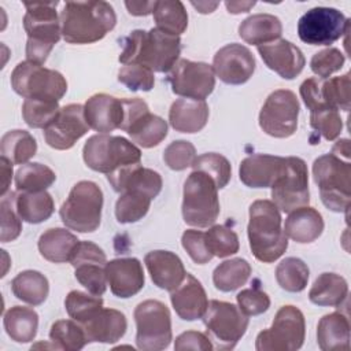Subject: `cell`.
<instances>
[{"label":"cell","mask_w":351,"mask_h":351,"mask_svg":"<svg viewBox=\"0 0 351 351\" xmlns=\"http://www.w3.org/2000/svg\"><path fill=\"white\" fill-rule=\"evenodd\" d=\"M317 341L322 351L350 348V321L347 315L335 311L324 315L317 326Z\"/></svg>","instance_id":"obj_30"},{"label":"cell","mask_w":351,"mask_h":351,"mask_svg":"<svg viewBox=\"0 0 351 351\" xmlns=\"http://www.w3.org/2000/svg\"><path fill=\"white\" fill-rule=\"evenodd\" d=\"M152 15L156 29L173 36L180 37L188 26V14L180 0L156 1Z\"/></svg>","instance_id":"obj_39"},{"label":"cell","mask_w":351,"mask_h":351,"mask_svg":"<svg viewBox=\"0 0 351 351\" xmlns=\"http://www.w3.org/2000/svg\"><path fill=\"white\" fill-rule=\"evenodd\" d=\"M202 318L208 337L219 350L234 348L248 328V317L229 302L210 300Z\"/></svg>","instance_id":"obj_12"},{"label":"cell","mask_w":351,"mask_h":351,"mask_svg":"<svg viewBox=\"0 0 351 351\" xmlns=\"http://www.w3.org/2000/svg\"><path fill=\"white\" fill-rule=\"evenodd\" d=\"M287 158L254 154L240 163V181L250 188H270L285 169Z\"/></svg>","instance_id":"obj_22"},{"label":"cell","mask_w":351,"mask_h":351,"mask_svg":"<svg viewBox=\"0 0 351 351\" xmlns=\"http://www.w3.org/2000/svg\"><path fill=\"white\" fill-rule=\"evenodd\" d=\"M81 325L88 343H115L126 333L128 329V321L123 313L104 307Z\"/></svg>","instance_id":"obj_27"},{"label":"cell","mask_w":351,"mask_h":351,"mask_svg":"<svg viewBox=\"0 0 351 351\" xmlns=\"http://www.w3.org/2000/svg\"><path fill=\"white\" fill-rule=\"evenodd\" d=\"M59 1L25 3L26 14L23 16V27L27 34L26 58L30 62L45 63L52 48L62 36L60 18L56 14Z\"/></svg>","instance_id":"obj_4"},{"label":"cell","mask_w":351,"mask_h":351,"mask_svg":"<svg viewBox=\"0 0 351 351\" xmlns=\"http://www.w3.org/2000/svg\"><path fill=\"white\" fill-rule=\"evenodd\" d=\"M332 154H335V155H343L346 159H348L350 158V140H347V138H343V140H339L336 144H335V147H333V149H332Z\"/></svg>","instance_id":"obj_62"},{"label":"cell","mask_w":351,"mask_h":351,"mask_svg":"<svg viewBox=\"0 0 351 351\" xmlns=\"http://www.w3.org/2000/svg\"><path fill=\"white\" fill-rule=\"evenodd\" d=\"M281 33V21L271 14H254L239 26V36L247 44L256 47L278 40Z\"/></svg>","instance_id":"obj_31"},{"label":"cell","mask_w":351,"mask_h":351,"mask_svg":"<svg viewBox=\"0 0 351 351\" xmlns=\"http://www.w3.org/2000/svg\"><path fill=\"white\" fill-rule=\"evenodd\" d=\"M308 276L307 265L295 256L282 259L276 267V280L288 292H302L307 285Z\"/></svg>","instance_id":"obj_44"},{"label":"cell","mask_w":351,"mask_h":351,"mask_svg":"<svg viewBox=\"0 0 351 351\" xmlns=\"http://www.w3.org/2000/svg\"><path fill=\"white\" fill-rule=\"evenodd\" d=\"M248 214L247 233L254 256L263 263L277 261L288 248L278 207L271 200H255Z\"/></svg>","instance_id":"obj_3"},{"label":"cell","mask_w":351,"mask_h":351,"mask_svg":"<svg viewBox=\"0 0 351 351\" xmlns=\"http://www.w3.org/2000/svg\"><path fill=\"white\" fill-rule=\"evenodd\" d=\"M70 263L74 267L77 281L88 289L89 293L101 296L107 289L104 251L92 241H78Z\"/></svg>","instance_id":"obj_17"},{"label":"cell","mask_w":351,"mask_h":351,"mask_svg":"<svg viewBox=\"0 0 351 351\" xmlns=\"http://www.w3.org/2000/svg\"><path fill=\"white\" fill-rule=\"evenodd\" d=\"M348 284L344 277L336 273H322L314 281L308 299L317 306L339 307L347 298Z\"/></svg>","instance_id":"obj_33"},{"label":"cell","mask_w":351,"mask_h":351,"mask_svg":"<svg viewBox=\"0 0 351 351\" xmlns=\"http://www.w3.org/2000/svg\"><path fill=\"white\" fill-rule=\"evenodd\" d=\"M346 62V56L337 48L329 47L317 52L310 60V69L318 78H329L330 74L339 71Z\"/></svg>","instance_id":"obj_54"},{"label":"cell","mask_w":351,"mask_h":351,"mask_svg":"<svg viewBox=\"0 0 351 351\" xmlns=\"http://www.w3.org/2000/svg\"><path fill=\"white\" fill-rule=\"evenodd\" d=\"M239 308L247 315H259L269 310L270 298L266 292H263L258 287H252L248 289H243L236 296Z\"/></svg>","instance_id":"obj_56"},{"label":"cell","mask_w":351,"mask_h":351,"mask_svg":"<svg viewBox=\"0 0 351 351\" xmlns=\"http://www.w3.org/2000/svg\"><path fill=\"white\" fill-rule=\"evenodd\" d=\"M271 188V202L282 213H291L299 207L308 206V170L302 158L287 156L285 169L274 181Z\"/></svg>","instance_id":"obj_14"},{"label":"cell","mask_w":351,"mask_h":351,"mask_svg":"<svg viewBox=\"0 0 351 351\" xmlns=\"http://www.w3.org/2000/svg\"><path fill=\"white\" fill-rule=\"evenodd\" d=\"M181 244L191 259L197 265H204L213 259V254L207 245L206 233L196 229H188L182 233Z\"/></svg>","instance_id":"obj_55"},{"label":"cell","mask_w":351,"mask_h":351,"mask_svg":"<svg viewBox=\"0 0 351 351\" xmlns=\"http://www.w3.org/2000/svg\"><path fill=\"white\" fill-rule=\"evenodd\" d=\"M106 277L111 292L122 299L138 293L145 282L144 270L137 258H117L107 262Z\"/></svg>","instance_id":"obj_21"},{"label":"cell","mask_w":351,"mask_h":351,"mask_svg":"<svg viewBox=\"0 0 351 351\" xmlns=\"http://www.w3.org/2000/svg\"><path fill=\"white\" fill-rule=\"evenodd\" d=\"M152 282L165 291H174L185 278L186 271L182 261L171 251L155 250L144 256Z\"/></svg>","instance_id":"obj_25"},{"label":"cell","mask_w":351,"mask_h":351,"mask_svg":"<svg viewBox=\"0 0 351 351\" xmlns=\"http://www.w3.org/2000/svg\"><path fill=\"white\" fill-rule=\"evenodd\" d=\"M256 1H225V5L230 14H241L248 12Z\"/></svg>","instance_id":"obj_60"},{"label":"cell","mask_w":351,"mask_h":351,"mask_svg":"<svg viewBox=\"0 0 351 351\" xmlns=\"http://www.w3.org/2000/svg\"><path fill=\"white\" fill-rule=\"evenodd\" d=\"M64 307L70 318L84 324L103 308V299L81 291H70L64 299Z\"/></svg>","instance_id":"obj_48"},{"label":"cell","mask_w":351,"mask_h":351,"mask_svg":"<svg viewBox=\"0 0 351 351\" xmlns=\"http://www.w3.org/2000/svg\"><path fill=\"white\" fill-rule=\"evenodd\" d=\"M126 133L137 145L143 148H152L167 136V122L148 111L134 121Z\"/></svg>","instance_id":"obj_38"},{"label":"cell","mask_w":351,"mask_h":351,"mask_svg":"<svg viewBox=\"0 0 351 351\" xmlns=\"http://www.w3.org/2000/svg\"><path fill=\"white\" fill-rule=\"evenodd\" d=\"M62 37L69 44H92L117 25L112 5L103 0L67 1L59 15Z\"/></svg>","instance_id":"obj_1"},{"label":"cell","mask_w":351,"mask_h":351,"mask_svg":"<svg viewBox=\"0 0 351 351\" xmlns=\"http://www.w3.org/2000/svg\"><path fill=\"white\" fill-rule=\"evenodd\" d=\"M251 276V265L243 258H233L219 263L213 273V282L222 292H232L244 285Z\"/></svg>","instance_id":"obj_40"},{"label":"cell","mask_w":351,"mask_h":351,"mask_svg":"<svg viewBox=\"0 0 351 351\" xmlns=\"http://www.w3.org/2000/svg\"><path fill=\"white\" fill-rule=\"evenodd\" d=\"M15 208L22 221L27 223H41L52 215L55 203L47 191L18 192Z\"/></svg>","instance_id":"obj_34"},{"label":"cell","mask_w":351,"mask_h":351,"mask_svg":"<svg viewBox=\"0 0 351 351\" xmlns=\"http://www.w3.org/2000/svg\"><path fill=\"white\" fill-rule=\"evenodd\" d=\"M56 180V174L47 165L32 162L21 165L15 173V186L18 192L47 191Z\"/></svg>","instance_id":"obj_41"},{"label":"cell","mask_w":351,"mask_h":351,"mask_svg":"<svg viewBox=\"0 0 351 351\" xmlns=\"http://www.w3.org/2000/svg\"><path fill=\"white\" fill-rule=\"evenodd\" d=\"M192 169L208 174L214 180L218 189L225 188L232 176L229 160L223 155L215 152H207L197 156L192 165Z\"/></svg>","instance_id":"obj_49"},{"label":"cell","mask_w":351,"mask_h":351,"mask_svg":"<svg viewBox=\"0 0 351 351\" xmlns=\"http://www.w3.org/2000/svg\"><path fill=\"white\" fill-rule=\"evenodd\" d=\"M84 114L90 129L108 134L121 128L123 118L122 99L107 93H96L84 104Z\"/></svg>","instance_id":"obj_23"},{"label":"cell","mask_w":351,"mask_h":351,"mask_svg":"<svg viewBox=\"0 0 351 351\" xmlns=\"http://www.w3.org/2000/svg\"><path fill=\"white\" fill-rule=\"evenodd\" d=\"M49 339L58 350L66 351H78L88 344L82 325L73 318L55 321L49 330Z\"/></svg>","instance_id":"obj_42"},{"label":"cell","mask_w":351,"mask_h":351,"mask_svg":"<svg viewBox=\"0 0 351 351\" xmlns=\"http://www.w3.org/2000/svg\"><path fill=\"white\" fill-rule=\"evenodd\" d=\"M171 304L181 319L195 321L207 310V293L197 278L186 273L184 281L170 292Z\"/></svg>","instance_id":"obj_26"},{"label":"cell","mask_w":351,"mask_h":351,"mask_svg":"<svg viewBox=\"0 0 351 351\" xmlns=\"http://www.w3.org/2000/svg\"><path fill=\"white\" fill-rule=\"evenodd\" d=\"M11 86L25 99L59 101L67 92V81L59 71L30 60L15 66L11 73Z\"/></svg>","instance_id":"obj_9"},{"label":"cell","mask_w":351,"mask_h":351,"mask_svg":"<svg viewBox=\"0 0 351 351\" xmlns=\"http://www.w3.org/2000/svg\"><path fill=\"white\" fill-rule=\"evenodd\" d=\"M152 197L140 191H125L115 203V217L119 223L140 221L149 210Z\"/></svg>","instance_id":"obj_43"},{"label":"cell","mask_w":351,"mask_h":351,"mask_svg":"<svg viewBox=\"0 0 351 351\" xmlns=\"http://www.w3.org/2000/svg\"><path fill=\"white\" fill-rule=\"evenodd\" d=\"M313 177L324 206L346 213L351 200V165L335 154H325L313 163Z\"/></svg>","instance_id":"obj_5"},{"label":"cell","mask_w":351,"mask_h":351,"mask_svg":"<svg viewBox=\"0 0 351 351\" xmlns=\"http://www.w3.org/2000/svg\"><path fill=\"white\" fill-rule=\"evenodd\" d=\"M125 5L130 15L145 16L154 12L156 1H125Z\"/></svg>","instance_id":"obj_58"},{"label":"cell","mask_w":351,"mask_h":351,"mask_svg":"<svg viewBox=\"0 0 351 351\" xmlns=\"http://www.w3.org/2000/svg\"><path fill=\"white\" fill-rule=\"evenodd\" d=\"M207 245L214 256L226 258L236 254L240 248L239 237L234 230L225 225H214L206 232Z\"/></svg>","instance_id":"obj_50"},{"label":"cell","mask_w":351,"mask_h":351,"mask_svg":"<svg viewBox=\"0 0 351 351\" xmlns=\"http://www.w3.org/2000/svg\"><path fill=\"white\" fill-rule=\"evenodd\" d=\"M0 167H1V192L0 195L4 196L8 192V186L12 178V163L5 159V158H0Z\"/></svg>","instance_id":"obj_59"},{"label":"cell","mask_w":351,"mask_h":351,"mask_svg":"<svg viewBox=\"0 0 351 351\" xmlns=\"http://www.w3.org/2000/svg\"><path fill=\"white\" fill-rule=\"evenodd\" d=\"M118 81L129 90L148 92L154 88V71L143 64H123L118 71Z\"/></svg>","instance_id":"obj_52"},{"label":"cell","mask_w":351,"mask_h":351,"mask_svg":"<svg viewBox=\"0 0 351 351\" xmlns=\"http://www.w3.org/2000/svg\"><path fill=\"white\" fill-rule=\"evenodd\" d=\"M324 230L322 215L313 207H299L291 213L285 219L284 233L288 239L307 244L317 240Z\"/></svg>","instance_id":"obj_29"},{"label":"cell","mask_w":351,"mask_h":351,"mask_svg":"<svg viewBox=\"0 0 351 351\" xmlns=\"http://www.w3.org/2000/svg\"><path fill=\"white\" fill-rule=\"evenodd\" d=\"M196 148L191 141L177 140L170 143L163 151L165 163L176 171L185 170L186 167H192L196 159Z\"/></svg>","instance_id":"obj_53"},{"label":"cell","mask_w":351,"mask_h":351,"mask_svg":"<svg viewBox=\"0 0 351 351\" xmlns=\"http://www.w3.org/2000/svg\"><path fill=\"white\" fill-rule=\"evenodd\" d=\"M3 325L11 340L29 343L37 335L38 314L30 307L14 306L5 311Z\"/></svg>","instance_id":"obj_35"},{"label":"cell","mask_w":351,"mask_h":351,"mask_svg":"<svg viewBox=\"0 0 351 351\" xmlns=\"http://www.w3.org/2000/svg\"><path fill=\"white\" fill-rule=\"evenodd\" d=\"M182 218L195 228L213 226L219 215L218 188L214 180L199 170H193L184 182Z\"/></svg>","instance_id":"obj_6"},{"label":"cell","mask_w":351,"mask_h":351,"mask_svg":"<svg viewBox=\"0 0 351 351\" xmlns=\"http://www.w3.org/2000/svg\"><path fill=\"white\" fill-rule=\"evenodd\" d=\"M78 239L64 228L47 229L38 239V251L41 256L53 263L70 262V258L78 244Z\"/></svg>","instance_id":"obj_32"},{"label":"cell","mask_w":351,"mask_h":351,"mask_svg":"<svg viewBox=\"0 0 351 351\" xmlns=\"http://www.w3.org/2000/svg\"><path fill=\"white\" fill-rule=\"evenodd\" d=\"M112 189L118 193L125 191H140L155 199L162 191V177L152 169L143 167L141 163L132 165L107 174Z\"/></svg>","instance_id":"obj_24"},{"label":"cell","mask_w":351,"mask_h":351,"mask_svg":"<svg viewBox=\"0 0 351 351\" xmlns=\"http://www.w3.org/2000/svg\"><path fill=\"white\" fill-rule=\"evenodd\" d=\"M350 29V19L332 7H314L298 22L299 38L310 45H330Z\"/></svg>","instance_id":"obj_13"},{"label":"cell","mask_w":351,"mask_h":351,"mask_svg":"<svg viewBox=\"0 0 351 351\" xmlns=\"http://www.w3.org/2000/svg\"><path fill=\"white\" fill-rule=\"evenodd\" d=\"M299 100L292 90L277 89L271 92L259 112L261 129L276 138H287L298 129Z\"/></svg>","instance_id":"obj_15"},{"label":"cell","mask_w":351,"mask_h":351,"mask_svg":"<svg viewBox=\"0 0 351 351\" xmlns=\"http://www.w3.org/2000/svg\"><path fill=\"white\" fill-rule=\"evenodd\" d=\"M258 52L265 64L284 80H293L298 77L306 64L300 48L284 38L259 45Z\"/></svg>","instance_id":"obj_20"},{"label":"cell","mask_w":351,"mask_h":351,"mask_svg":"<svg viewBox=\"0 0 351 351\" xmlns=\"http://www.w3.org/2000/svg\"><path fill=\"white\" fill-rule=\"evenodd\" d=\"M255 58L252 52L237 43L228 44L217 51L213 59L215 75L225 84L241 85L247 82L255 71Z\"/></svg>","instance_id":"obj_19"},{"label":"cell","mask_w":351,"mask_h":351,"mask_svg":"<svg viewBox=\"0 0 351 351\" xmlns=\"http://www.w3.org/2000/svg\"><path fill=\"white\" fill-rule=\"evenodd\" d=\"M306 322L303 313L295 306H282L269 329L258 333V351H295L304 343Z\"/></svg>","instance_id":"obj_11"},{"label":"cell","mask_w":351,"mask_h":351,"mask_svg":"<svg viewBox=\"0 0 351 351\" xmlns=\"http://www.w3.org/2000/svg\"><path fill=\"white\" fill-rule=\"evenodd\" d=\"M89 129L84 106L67 104L59 110L56 118L44 129V138L51 148L64 151L74 147L77 140Z\"/></svg>","instance_id":"obj_18"},{"label":"cell","mask_w":351,"mask_h":351,"mask_svg":"<svg viewBox=\"0 0 351 351\" xmlns=\"http://www.w3.org/2000/svg\"><path fill=\"white\" fill-rule=\"evenodd\" d=\"M37 152L36 138L26 130H8L0 140V154L12 165H25Z\"/></svg>","instance_id":"obj_37"},{"label":"cell","mask_w":351,"mask_h":351,"mask_svg":"<svg viewBox=\"0 0 351 351\" xmlns=\"http://www.w3.org/2000/svg\"><path fill=\"white\" fill-rule=\"evenodd\" d=\"M167 81L176 95L204 100L215 88V73L208 63L180 59L169 71Z\"/></svg>","instance_id":"obj_16"},{"label":"cell","mask_w":351,"mask_h":351,"mask_svg":"<svg viewBox=\"0 0 351 351\" xmlns=\"http://www.w3.org/2000/svg\"><path fill=\"white\" fill-rule=\"evenodd\" d=\"M310 126L314 130L310 138L317 136V144L319 143V136H322L328 141L336 140L341 133L343 121L337 110L332 107H319L310 111Z\"/></svg>","instance_id":"obj_45"},{"label":"cell","mask_w":351,"mask_h":351,"mask_svg":"<svg viewBox=\"0 0 351 351\" xmlns=\"http://www.w3.org/2000/svg\"><path fill=\"white\" fill-rule=\"evenodd\" d=\"M181 40L156 27L133 30L123 40L119 55L122 64H143L156 73H169L178 62Z\"/></svg>","instance_id":"obj_2"},{"label":"cell","mask_w":351,"mask_h":351,"mask_svg":"<svg viewBox=\"0 0 351 351\" xmlns=\"http://www.w3.org/2000/svg\"><path fill=\"white\" fill-rule=\"evenodd\" d=\"M350 73L333 78H321V99L324 103L335 110H350Z\"/></svg>","instance_id":"obj_47"},{"label":"cell","mask_w":351,"mask_h":351,"mask_svg":"<svg viewBox=\"0 0 351 351\" xmlns=\"http://www.w3.org/2000/svg\"><path fill=\"white\" fill-rule=\"evenodd\" d=\"M208 106L206 100L177 99L169 111V122L171 128L181 133H197L208 121Z\"/></svg>","instance_id":"obj_28"},{"label":"cell","mask_w":351,"mask_h":351,"mask_svg":"<svg viewBox=\"0 0 351 351\" xmlns=\"http://www.w3.org/2000/svg\"><path fill=\"white\" fill-rule=\"evenodd\" d=\"M82 156L89 169L104 174L141 162V151L132 141L121 136L101 133L86 140Z\"/></svg>","instance_id":"obj_7"},{"label":"cell","mask_w":351,"mask_h":351,"mask_svg":"<svg viewBox=\"0 0 351 351\" xmlns=\"http://www.w3.org/2000/svg\"><path fill=\"white\" fill-rule=\"evenodd\" d=\"M11 289L16 299L32 306H38L45 302L49 293V284L43 273L25 270L12 278Z\"/></svg>","instance_id":"obj_36"},{"label":"cell","mask_w":351,"mask_h":351,"mask_svg":"<svg viewBox=\"0 0 351 351\" xmlns=\"http://www.w3.org/2000/svg\"><path fill=\"white\" fill-rule=\"evenodd\" d=\"M191 4L200 14H210L219 5V1H191Z\"/></svg>","instance_id":"obj_61"},{"label":"cell","mask_w":351,"mask_h":351,"mask_svg":"<svg viewBox=\"0 0 351 351\" xmlns=\"http://www.w3.org/2000/svg\"><path fill=\"white\" fill-rule=\"evenodd\" d=\"M214 346L211 343V339L196 330H186L176 337L174 341V350L182 351V350H200V351H210Z\"/></svg>","instance_id":"obj_57"},{"label":"cell","mask_w":351,"mask_h":351,"mask_svg":"<svg viewBox=\"0 0 351 351\" xmlns=\"http://www.w3.org/2000/svg\"><path fill=\"white\" fill-rule=\"evenodd\" d=\"M15 192H7L1 196L0 214H1V234L0 241H14L22 232V219L15 208Z\"/></svg>","instance_id":"obj_51"},{"label":"cell","mask_w":351,"mask_h":351,"mask_svg":"<svg viewBox=\"0 0 351 351\" xmlns=\"http://www.w3.org/2000/svg\"><path fill=\"white\" fill-rule=\"evenodd\" d=\"M59 101L25 99L22 104V117L27 126L33 129H45L58 115Z\"/></svg>","instance_id":"obj_46"},{"label":"cell","mask_w":351,"mask_h":351,"mask_svg":"<svg viewBox=\"0 0 351 351\" xmlns=\"http://www.w3.org/2000/svg\"><path fill=\"white\" fill-rule=\"evenodd\" d=\"M101 208L103 192L100 186L92 181H80L71 188L59 214L66 228L80 233H90L100 225Z\"/></svg>","instance_id":"obj_8"},{"label":"cell","mask_w":351,"mask_h":351,"mask_svg":"<svg viewBox=\"0 0 351 351\" xmlns=\"http://www.w3.org/2000/svg\"><path fill=\"white\" fill-rule=\"evenodd\" d=\"M136 344L140 350L159 351L169 347L173 340L171 315L167 306L159 300L148 299L134 308Z\"/></svg>","instance_id":"obj_10"}]
</instances>
